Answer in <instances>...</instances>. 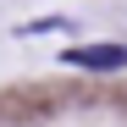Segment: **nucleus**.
I'll return each instance as SVG.
<instances>
[{
  "instance_id": "nucleus-1",
  "label": "nucleus",
  "mask_w": 127,
  "mask_h": 127,
  "mask_svg": "<svg viewBox=\"0 0 127 127\" xmlns=\"http://www.w3.org/2000/svg\"><path fill=\"white\" fill-rule=\"evenodd\" d=\"M66 66H83V72H122V66H127V44H77V50H66Z\"/></svg>"
}]
</instances>
